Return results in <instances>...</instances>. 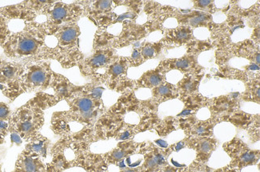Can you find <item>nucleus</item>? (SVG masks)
Segmentation results:
<instances>
[{
  "mask_svg": "<svg viewBox=\"0 0 260 172\" xmlns=\"http://www.w3.org/2000/svg\"><path fill=\"white\" fill-rule=\"evenodd\" d=\"M45 22H30L22 30L0 34V47L10 60L26 64L49 61L51 49L46 43Z\"/></svg>",
  "mask_w": 260,
  "mask_h": 172,
  "instance_id": "f257e3e1",
  "label": "nucleus"
},
{
  "mask_svg": "<svg viewBox=\"0 0 260 172\" xmlns=\"http://www.w3.org/2000/svg\"><path fill=\"white\" fill-rule=\"evenodd\" d=\"M58 102L59 101L54 96L44 92L37 93L34 98L12 113L8 125L9 133L28 142L30 139L38 135L44 126L45 109Z\"/></svg>",
  "mask_w": 260,
  "mask_h": 172,
  "instance_id": "f03ea898",
  "label": "nucleus"
},
{
  "mask_svg": "<svg viewBox=\"0 0 260 172\" xmlns=\"http://www.w3.org/2000/svg\"><path fill=\"white\" fill-rule=\"evenodd\" d=\"M104 89L94 88L91 91L90 98L78 97L74 98L72 95L66 100L70 109L68 112H55L51 120V129L54 133L62 136L68 123L72 122L89 123L94 116V107L99 104L94 100L100 99Z\"/></svg>",
  "mask_w": 260,
  "mask_h": 172,
  "instance_id": "7ed1b4c3",
  "label": "nucleus"
},
{
  "mask_svg": "<svg viewBox=\"0 0 260 172\" xmlns=\"http://www.w3.org/2000/svg\"><path fill=\"white\" fill-rule=\"evenodd\" d=\"M48 34L54 36L55 47L51 50V59L56 60L63 68L75 66L78 60L76 47H79V29L75 23H66L49 28Z\"/></svg>",
  "mask_w": 260,
  "mask_h": 172,
  "instance_id": "20e7f679",
  "label": "nucleus"
},
{
  "mask_svg": "<svg viewBox=\"0 0 260 172\" xmlns=\"http://www.w3.org/2000/svg\"><path fill=\"white\" fill-rule=\"evenodd\" d=\"M54 74L50 61L25 64L24 71L18 85V97L25 93L44 92L51 87Z\"/></svg>",
  "mask_w": 260,
  "mask_h": 172,
  "instance_id": "39448f33",
  "label": "nucleus"
},
{
  "mask_svg": "<svg viewBox=\"0 0 260 172\" xmlns=\"http://www.w3.org/2000/svg\"><path fill=\"white\" fill-rule=\"evenodd\" d=\"M24 65L0 56V90L11 101L18 98V85L24 71Z\"/></svg>",
  "mask_w": 260,
  "mask_h": 172,
  "instance_id": "423d86ee",
  "label": "nucleus"
},
{
  "mask_svg": "<svg viewBox=\"0 0 260 172\" xmlns=\"http://www.w3.org/2000/svg\"><path fill=\"white\" fill-rule=\"evenodd\" d=\"M73 5H68L64 3L51 1L44 13L47 17L45 23L47 27L53 28L66 23H73Z\"/></svg>",
  "mask_w": 260,
  "mask_h": 172,
  "instance_id": "0eeeda50",
  "label": "nucleus"
},
{
  "mask_svg": "<svg viewBox=\"0 0 260 172\" xmlns=\"http://www.w3.org/2000/svg\"><path fill=\"white\" fill-rule=\"evenodd\" d=\"M12 172H47V165L38 154L23 150L18 156Z\"/></svg>",
  "mask_w": 260,
  "mask_h": 172,
  "instance_id": "6e6552de",
  "label": "nucleus"
},
{
  "mask_svg": "<svg viewBox=\"0 0 260 172\" xmlns=\"http://www.w3.org/2000/svg\"><path fill=\"white\" fill-rule=\"evenodd\" d=\"M53 159L47 165V172H63L72 167V161H68L64 155V150L52 148L51 150Z\"/></svg>",
  "mask_w": 260,
  "mask_h": 172,
  "instance_id": "1a4fd4ad",
  "label": "nucleus"
},
{
  "mask_svg": "<svg viewBox=\"0 0 260 172\" xmlns=\"http://www.w3.org/2000/svg\"><path fill=\"white\" fill-rule=\"evenodd\" d=\"M50 142L48 139L39 133L38 135L30 139L25 146V149L28 152H35L40 155L42 158H45L47 155V150L49 148Z\"/></svg>",
  "mask_w": 260,
  "mask_h": 172,
  "instance_id": "9d476101",
  "label": "nucleus"
},
{
  "mask_svg": "<svg viewBox=\"0 0 260 172\" xmlns=\"http://www.w3.org/2000/svg\"><path fill=\"white\" fill-rule=\"evenodd\" d=\"M12 112L9 106L4 102H0V127L8 129Z\"/></svg>",
  "mask_w": 260,
  "mask_h": 172,
  "instance_id": "9b49d317",
  "label": "nucleus"
},
{
  "mask_svg": "<svg viewBox=\"0 0 260 172\" xmlns=\"http://www.w3.org/2000/svg\"><path fill=\"white\" fill-rule=\"evenodd\" d=\"M110 58L105 53H98L94 55L88 62V65L94 68L103 67L109 62Z\"/></svg>",
  "mask_w": 260,
  "mask_h": 172,
  "instance_id": "f8f14e48",
  "label": "nucleus"
},
{
  "mask_svg": "<svg viewBox=\"0 0 260 172\" xmlns=\"http://www.w3.org/2000/svg\"><path fill=\"white\" fill-rule=\"evenodd\" d=\"M129 152H130V151L125 148H119L115 149L110 154V161L112 163L123 162V159L126 157V155H128Z\"/></svg>",
  "mask_w": 260,
  "mask_h": 172,
  "instance_id": "ddd939ff",
  "label": "nucleus"
},
{
  "mask_svg": "<svg viewBox=\"0 0 260 172\" xmlns=\"http://www.w3.org/2000/svg\"><path fill=\"white\" fill-rule=\"evenodd\" d=\"M110 71H111V74L113 75V76L117 77V76H119V75L123 74L124 73L125 68L122 64L116 63L111 66Z\"/></svg>",
  "mask_w": 260,
  "mask_h": 172,
  "instance_id": "4468645a",
  "label": "nucleus"
},
{
  "mask_svg": "<svg viewBox=\"0 0 260 172\" xmlns=\"http://www.w3.org/2000/svg\"><path fill=\"white\" fill-rule=\"evenodd\" d=\"M161 80L162 79L160 76L155 73V74L150 75L149 77H147V82L149 85L156 86L160 84Z\"/></svg>",
  "mask_w": 260,
  "mask_h": 172,
  "instance_id": "2eb2a0df",
  "label": "nucleus"
},
{
  "mask_svg": "<svg viewBox=\"0 0 260 172\" xmlns=\"http://www.w3.org/2000/svg\"><path fill=\"white\" fill-rule=\"evenodd\" d=\"M206 20H207V16L205 15H200L191 18L190 20V23L191 26H196L204 23Z\"/></svg>",
  "mask_w": 260,
  "mask_h": 172,
  "instance_id": "dca6fc26",
  "label": "nucleus"
},
{
  "mask_svg": "<svg viewBox=\"0 0 260 172\" xmlns=\"http://www.w3.org/2000/svg\"><path fill=\"white\" fill-rule=\"evenodd\" d=\"M255 160V154L252 153V152H248V153H245L241 157V162L245 164H248V163H251Z\"/></svg>",
  "mask_w": 260,
  "mask_h": 172,
  "instance_id": "f3484780",
  "label": "nucleus"
},
{
  "mask_svg": "<svg viewBox=\"0 0 260 172\" xmlns=\"http://www.w3.org/2000/svg\"><path fill=\"white\" fill-rule=\"evenodd\" d=\"M155 49L151 47H143L142 49V55L144 58H151L155 55Z\"/></svg>",
  "mask_w": 260,
  "mask_h": 172,
  "instance_id": "a211bd4d",
  "label": "nucleus"
},
{
  "mask_svg": "<svg viewBox=\"0 0 260 172\" xmlns=\"http://www.w3.org/2000/svg\"><path fill=\"white\" fill-rule=\"evenodd\" d=\"M97 5H98V8L100 10L105 11V10H108L111 8L112 2L111 1H101V2H99Z\"/></svg>",
  "mask_w": 260,
  "mask_h": 172,
  "instance_id": "6ab92c4d",
  "label": "nucleus"
},
{
  "mask_svg": "<svg viewBox=\"0 0 260 172\" xmlns=\"http://www.w3.org/2000/svg\"><path fill=\"white\" fill-rule=\"evenodd\" d=\"M189 65H190V63H189V61L187 60V59L178 61L176 63V66L178 68H180V69H187V68L189 67Z\"/></svg>",
  "mask_w": 260,
  "mask_h": 172,
  "instance_id": "aec40b11",
  "label": "nucleus"
},
{
  "mask_svg": "<svg viewBox=\"0 0 260 172\" xmlns=\"http://www.w3.org/2000/svg\"><path fill=\"white\" fill-rule=\"evenodd\" d=\"M8 133H9L8 129L0 127V145L4 144V141H5V137L8 135Z\"/></svg>",
  "mask_w": 260,
  "mask_h": 172,
  "instance_id": "412c9836",
  "label": "nucleus"
},
{
  "mask_svg": "<svg viewBox=\"0 0 260 172\" xmlns=\"http://www.w3.org/2000/svg\"><path fill=\"white\" fill-rule=\"evenodd\" d=\"M158 93L162 96H168L169 95L170 93H171V90L168 88V86H160L159 88L158 89Z\"/></svg>",
  "mask_w": 260,
  "mask_h": 172,
  "instance_id": "4be33fe9",
  "label": "nucleus"
},
{
  "mask_svg": "<svg viewBox=\"0 0 260 172\" xmlns=\"http://www.w3.org/2000/svg\"><path fill=\"white\" fill-rule=\"evenodd\" d=\"M211 149V144L208 141H203L201 144V150L204 152H208Z\"/></svg>",
  "mask_w": 260,
  "mask_h": 172,
  "instance_id": "5701e85b",
  "label": "nucleus"
},
{
  "mask_svg": "<svg viewBox=\"0 0 260 172\" xmlns=\"http://www.w3.org/2000/svg\"><path fill=\"white\" fill-rule=\"evenodd\" d=\"M189 37V34L186 30H181V31L178 32L177 38L178 39L185 40L187 39Z\"/></svg>",
  "mask_w": 260,
  "mask_h": 172,
  "instance_id": "b1692460",
  "label": "nucleus"
},
{
  "mask_svg": "<svg viewBox=\"0 0 260 172\" xmlns=\"http://www.w3.org/2000/svg\"><path fill=\"white\" fill-rule=\"evenodd\" d=\"M133 17H134L133 14L125 13L123 14V15H121L120 16H119V18L117 19V21L118 22H119V21L123 20V19H127V18H131V19H132Z\"/></svg>",
  "mask_w": 260,
  "mask_h": 172,
  "instance_id": "393cba45",
  "label": "nucleus"
},
{
  "mask_svg": "<svg viewBox=\"0 0 260 172\" xmlns=\"http://www.w3.org/2000/svg\"><path fill=\"white\" fill-rule=\"evenodd\" d=\"M155 160H156L157 163L158 165H162L164 164V162H165V159L162 157L161 155H157L155 156Z\"/></svg>",
  "mask_w": 260,
  "mask_h": 172,
  "instance_id": "a878e982",
  "label": "nucleus"
},
{
  "mask_svg": "<svg viewBox=\"0 0 260 172\" xmlns=\"http://www.w3.org/2000/svg\"><path fill=\"white\" fill-rule=\"evenodd\" d=\"M211 3L210 0H200V1H199V5L200 7H203V8H205V7L208 6L209 4H211Z\"/></svg>",
  "mask_w": 260,
  "mask_h": 172,
  "instance_id": "bb28decb",
  "label": "nucleus"
},
{
  "mask_svg": "<svg viewBox=\"0 0 260 172\" xmlns=\"http://www.w3.org/2000/svg\"><path fill=\"white\" fill-rule=\"evenodd\" d=\"M156 144H158L159 146L162 148H167L168 147V143L166 141H162V140H158V141H155Z\"/></svg>",
  "mask_w": 260,
  "mask_h": 172,
  "instance_id": "cd10ccee",
  "label": "nucleus"
},
{
  "mask_svg": "<svg viewBox=\"0 0 260 172\" xmlns=\"http://www.w3.org/2000/svg\"><path fill=\"white\" fill-rule=\"evenodd\" d=\"M140 53L139 52V51H137V50H135L134 51H133V53H132V58H133V59H138V58H140Z\"/></svg>",
  "mask_w": 260,
  "mask_h": 172,
  "instance_id": "c85d7f7f",
  "label": "nucleus"
},
{
  "mask_svg": "<svg viewBox=\"0 0 260 172\" xmlns=\"http://www.w3.org/2000/svg\"><path fill=\"white\" fill-rule=\"evenodd\" d=\"M249 69H251V70H259V66L256 65V64H252V65L250 66Z\"/></svg>",
  "mask_w": 260,
  "mask_h": 172,
  "instance_id": "c756f323",
  "label": "nucleus"
},
{
  "mask_svg": "<svg viewBox=\"0 0 260 172\" xmlns=\"http://www.w3.org/2000/svg\"><path fill=\"white\" fill-rule=\"evenodd\" d=\"M120 172H141V171H140V170H139V169H138V168H135V169L127 168V169H125V170H122V171H120Z\"/></svg>",
  "mask_w": 260,
  "mask_h": 172,
  "instance_id": "7c9ffc66",
  "label": "nucleus"
},
{
  "mask_svg": "<svg viewBox=\"0 0 260 172\" xmlns=\"http://www.w3.org/2000/svg\"><path fill=\"white\" fill-rule=\"evenodd\" d=\"M183 148V144L182 142L179 143V144L176 145V150L179 151V150L182 149Z\"/></svg>",
  "mask_w": 260,
  "mask_h": 172,
  "instance_id": "2f4dec72",
  "label": "nucleus"
},
{
  "mask_svg": "<svg viewBox=\"0 0 260 172\" xmlns=\"http://www.w3.org/2000/svg\"><path fill=\"white\" fill-rule=\"evenodd\" d=\"M190 113V110H184L183 112H182L180 116H185V115H188Z\"/></svg>",
  "mask_w": 260,
  "mask_h": 172,
  "instance_id": "473e14b6",
  "label": "nucleus"
},
{
  "mask_svg": "<svg viewBox=\"0 0 260 172\" xmlns=\"http://www.w3.org/2000/svg\"><path fill=\"white\" fill-rule=\"evenodd\" d=\"M164 172H175V170L171 167H168L166 170H164Z\"/></svg>",
  "mask_w": 260,
  "mask_h": 172,
  "instance_id": "72a5a7b5",
  "label": "nucleus"
},
{
  "mask_svg": "<svg viewBox=\"0 0 260 172\" xmlns=\"http://www.w3.org/2000/svg\"><path fill=\"white\" fill-rule=\"evenodd\" d=\"M172 163H173V164L175 165V166H183V165L179 164V163H176V162H175V161H174V160H172Z\"/></svg>",
  "mask_w": 260,
  "mask_h": 172,
  "instance_id": "f704fd0d",
  "label": "nucleus"
},
{
  "mask_svg": "<svg viewBox=\"0 0 260 172\" xmlns=\"http://www.w3.org/2000/svg\"><path fill=\"white\" fill-rule=\"evenodd\" d=\"M256 60H257V64H258H258L260 63L259 54H258V55H257Z\"/></svg>",
  "mask_w": 260,
  "mask_h": 172,
  "instance_id": "c9c22d12",
  "label": "nucleus"
},
{
  "mask_svg": "<svg viewBox=\"0 0 260 172\" xmlns=\"http://www.w3.org/2000/svg\"><path fill=\"white\" fill-rule=\"evenodd\" d=\"M241 27H243V26H236V27H235V28L232 29V32H234V31H235V30H236V29H238V28H241Z\"/></svg>",
  "mask_w": 260,
  "mask_h": 172,
  "instance_id": "e433bc0d",
  "label": "nucleus"
},
{
  "mask_svg": "<svg viewBox=\"0 0 260 172\" xmlns=\"http://www.w3.org/2000/svg\"><path fill=\"white\" fill-rule=\"evenodd\" d=\"M0 172H2V166L0 164Z\"/></svg>",
  "mask_w": 260,
  "mask_h": 172,
  "instance_id": "4c0bfd02",
  "label": "nucleus"
},
{
  "mask_svg": "<svg viewBox=\"0 0 260 172\" xmlns=\"http://www.w3.org/2000/svg\"><path fill=\"white\" fill-rule=\"evenodd\" d=\"M232 172H234V171H232Z\"/></svg>",
  "mask_w": 260,
  "mask_h": 172,
  "instance_id": "58836bf2",
  "label": "nucleus"
}]
</instances>
